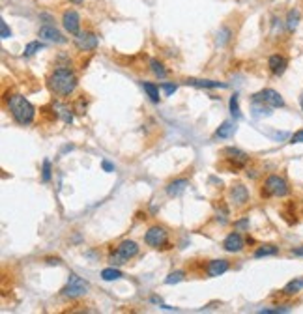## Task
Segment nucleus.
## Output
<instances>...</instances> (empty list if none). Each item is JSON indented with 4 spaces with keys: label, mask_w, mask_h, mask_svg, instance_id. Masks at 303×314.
I'll return each instance as SVG.
<instances>
[{
    "label": "nucleus",
    "mask_w": 303,
    "mask_h": 314,
    "mask_svg": "<svg viewBox=\"0 0 303 314\" xmlns=\"http://www.w3.org/2000/svg\"><path fill=\"white\" fill-rule=\"evenodd\" d=\"M183 278H185L183 272H172L169 273V277L165 278V284H176V282H182Z\"/></svg>",
    "instance_id": "nucleus-28"
},
{
    "label": "nucleus",
    "mask_w": 303,
    "mask_h": 314,
    "mask_svg": "<svg viewBox=\"0 0 303 314\" xmlns=\"http://www.w3.org/2000/svg\"><path fill=\"white\" fill-rule=\"evenodd\" d=\"M301 290H303V277H299V278L290 280L288 284L282 288V294H284V296H294V294L301 292Z\"/></svg>",
    "instance_id": "nucleus-22"
},
{
    "label": "nucleus",
    "mask_w": 303,
    "mask_h": 314,
    "mask_svg": "<svg viewBox=\"0 0 303 314\" xmlns=\"http://www.w3.org/2000/svg\"><path fill=\"white\" fill-rule=\"evenodd\" d=\"M232 40V30L228 28V26H221L217 30V38H215V43H217V47H225L226 43Z\"/></svg>",
    "instance_id": "nucleus-20"
},
{
    "label": "nucleus",
    "mask_w": 303,
    "mask_h": 314,
    "mask_svg": "<svg viewBox=\"0 0 303 314\" xmlns=\"http://www.w3.org/2000/svg\"><path fill=\"white\" fill-rule=\"evenodd\" d=\"M70 2H73V4H83V0H70Z\"/></svg>",
    "instance_id": "nucleus-40"
},
{
    "label": "nucleus",
    "mask_w": 303,
    "mask_h": 314,
    "mask_svg": "<svg viewBox=\"0 0 303 314\" xmlns=\"http://www.w3.org/2000/svg\"><path fill=\"white\" fill-rule=\"evenodd\" d=\"M251 101H258V103H264V105H269L271 108H281L284 107V100L282 96L273 88H264L260 92H256L251 98Z\"/></svg>",
    "instance_id": "nucleus-7"
},
{
    "label": "nucleus",
    "mask_w": 303,
    "mask_h": 314,
    "mask_svg": "<svg viewBox=\"0 0 303 314\" xmlns=\"http://www.w3.org/2000/svg\"><path fill=\"white\" fill-rule=\"evenodd\" d=\"M38 36L42 38V40H47L51 43H58V45H62V43L68 42V38L62 36V32L57 30L53 24H43L42 28L38 30Z\"/></svg>",
    "instance_id": "nucleus-11"
},
{
    "label": "nucleus",
    "mask_w": 303,
    "mask_h": 314,
    "mask_svg": "<svg viewBox=\"0 0 303 314\" xmlns=\"http://www.w3.org/2000/svg\"><path fill=\"white\" fill-rule=\"evenodd\" d=\"M288 307H277V308H262L260 314H282V312H288Z\"/></svg>",
    "instance_id": "nucleus-32"
},
{
    "label": "nucleus",
    "mask_w": 303,
    "mask_h": 314,
    "mask_svg": "<svg viewBox=\"0 0 303 314\" xmlns=\"http://www.w3.org/2000/svg\"><path fill=\"white\" fill-rule=\"evenodd\" d=\"M286 66H288V60L282 56V54H271L268 60V68L273 75H282V73L286 72Z\"/></svg>",
    "instance_id": "nucleus-14"
},
{
    "label": "nucleus",
    "mask_w": 303,
    "mask_h": 314,
    "mask_svg": "<svg viewBox=\"0 0 303 314\" xmlns=\"http://www.w3.org/2000/svg\"><path fill=\"white\" fill-rule=\"evenodd\" d=\"M290 142H292V144H301L303 142V129H299L297 133H294V135H292Z\"/></svg>",
    "instance_id": "nucleus-35"
},
{
    "label": "nucleus",
    "mask_w": 303,
    "mask_h": 314,
    "mask_svg": "<svg viewBox=\"0 0 303 314\" xmlns=\"http://www.w3.org/2000/svg\"><path fill=\"white\" fill-rule=\"evenodd\" d=\"M299 101H301V108H303V94H301V100H299Z\"/></svg>",
    "instance_id": "nucleus-41"
},
{
    "label": "nucleus",
    "mask_w": 303,
    "mask_h": 314,
    "mask_svg": "<svg viewBox=\"0 0 303 314\" xmlns=\"http://www.w3.org/2000/svg\"><path fill=\"white\" fill-rule=\"evenodd\" d=\"M139 254V245L135 242H131V240H126V242H122L118 247H116V250H114L113 254H111V258H109V262L113 266H120V264H126V262H129L131 258H135Z\"/></svg>",
    "instance_id": "nucleus-4"
},
{
    "label": "nucleus",
    "mask_w": 303,
    "mask_h": 314,
    "mask_svg": "<svg viewBox=\"0 0 303 314\" xmlns=\"http://www.w3.org/2000/svg\"><path fill=\"white\" fill-rule=\"evenodd\" d=\"M101 166H103V170H105V172H113L114 170V164L109 163V161H103V163H101Z\"/></svg>",
    "instance_id": "nucleus-37"
},
{
    "label": "nucleus",
    "mask_w": 303,
    "mask_h": 314,
    "mask_svg": "<svg viewBox=\"0 0 303 314\" xmlns=\"http://www.w3.org/2000/svg\"><path fill=\"white\" fill-rule=\"evenodd\" d=\"M161 88H163V92L167 94V96H172V94L176 92L178 86H176V84H169V82H163Z\"/></svg>",
    "instance_id": "nucleus-34"
},
{
    "label": "nucleus",
    "mask_w": 303,
    "mask_h": 314,
    "mask_svg": "<svg viewBox=\"0 0 303 314\" xmlns=\"http://www.w3.org/2000/svg\"><path fill=\"white\" fill-rule=\"evenodd\" d=\"M62 26L71 36H77L79 32H81V17H79V14L75 10H66V12H64Z\"/></svg>",
    "instance_id": "nucleus-10"
},
{
    "label": "nucleus",
    "mask_w": 303,
    "mask_h": 314,
    "mask_svg": "<svg viewBox=\"0 0 303 314\" xmlns=\"http://www.w3.org/2000/svg\"><path fill=\"white\" fill-rule=\"evenodd\" d=\"M75 42V47L79 50H85V52H90V50H96L99 45L98 36L92 32V30H85V32H79L77 36L73 38Z\"/></svg>",
    "instance_id": "nucleus-9"
},
{
    "label": "nucleus",
    "mask_w": 303,
    "mask_h": 314,
    "mask_svg": "<svg viewBox=\"0 0 303 314\" xmlns=\"http://www.w3.org/2000/svg\"><path fill=\"white\" fill-rule=\"evenodd\" d=\"M234 133H236V124L230 120H226L219 126V129L215 131V136H217V138H230Z\"/></svg>",
    "instance_id": "nucleus-18"
},
{
    "label": "nucleus",
    "mask_w": 303,
    "mask_h": 314,
    "mask_svg": "<svg viewBox=\"0 0 303 314\" xmlns=\"http://www.w3.org/2000/svg\"><path fill=\"white\" fill-rule=\"evenodd\" d=\"M279 252V247L275 245H260L258 249L254 250V258H264V256H273Z\"/></svg>",
    "instance_id": "nucleus-24"
},
{
    "label": "nucleus",
    "mask_w": 303,
    "mask_h": 314,
    "mask_svg": "<svg viewBox=\"0 0 303 314\" xmlns=\"http://www.w3.org/2000/svg\"><path fill=\"white\" fill-rule=\"evenodd\" d=\"M141 86L150 100L154 101V103H159V100H161V98H159V88H157L154 82H141Z\"/></svg>",
    "instance_id": "nucleus-23"
},
{
    "label": "nucleus",
    "mask_w": 303,
    "mask_h": 314,
    "mask_svg": "<svg viewBox=\"0 0 303 314\" xmlns=\"http://www.w3.org/2000/svg\"><path fill=\"white\" fill-rule=\"evenodd\" d=\"M47 84H49V90L57 96H71L77 88V75L71 72L70 66H62V68H57L55 72L51 73L49 78H47Z\"/></svg>",
    "instance_id": "nucleus-1"
},
{
    "label": "nucleus",
    "mask_w": 303,
    "mask_h": 314,
    "mask_svg": "<svg viewBox=\"0 0 303 314\" xmlns=\"http://www.w3.org/2000/svg\"><path fill=\"white\" fill-rule=\"evenodd\" d=\"M51 176H53V174H51V161H49V159H45V161H43L42 180L45 182V184H47V182H51Z\"/></svg>",
    "instance_id": "nucleus-31"
},
{
    "label": "nucleus",
    "mask_w": 303,
    "mask_h": 314,
    "mask_svg": "<svg viewBox=\"0 0 303 314\" xmlns=\"http://www.w3.org/2000/svg\"><path fill=\"white\" fill-rule=\"evenodd\" d=\"M243 238H241L240 232H230V234L225 238V242H223V249L226 252H240L243 250Z\"/></svg>",
    "instance_id": "nucleus-12"
},
{
    "label": "nucleus",
    "mask_w": 303,
    "mask_h": 314,
    "mask_svg": "<svg viewBox=\"0 0 303 314\" xmlns=\"http://www.w3.org/2000/svg\"><path fill=\"white\" fill-rule=\"evenodd\" d=\"M55 112H58L57 116L62 118L64 124H71L73 122V114H71V110L66 105H55Z\"/></svg>",
    "instance_id": "nucleus-26"
},
{
    "label": "nucleus",
    "mask_w": 303,
    "mask_h": 314,
    "mask_svg": "<svg viewBox=\"0 0 303 314\" xmlns=\"http://www.w3.org/2000/svg\"><path fill=\"white\" fill-rule=\"evenodd\" d=\"M230 112H232V116L236 118V120H240V118H241L240 103H238V96H236V94H234L232 98H230Z\"/></svg>",
    "instance_id": "nucleus-29"
},
{
    "label": "nucleus",
    "mask_w": 303,
    "mask_h": 314,
    "mask_svg": "<svg viewBox=\"0 0 303 314\" xmlns=\"http://www.w3.org/2000/svg\"><path fill=\"white\" fill-rule=\"evenodd\" d=\"M144 242L154 249H167L169 247V232L163 226H157V224L150 226L148 232L144 234Z\"/></svg>",
    "instance_id": "nucleus-6"
},
{
    "label": "nucleus",
    "mask_w": 303,
    "mask_h": 314,
    "mask_svg": "<svg viewBox=\"0 0 303 314\" xmlns=\"http://www.w3.org/2000/svg\"><path fill=\"white\" fill-rule=\"evenodd\" d=\"M292 254H294V256H303V247H299V249H292Z\"/></svg>",
    "instance_id": "nucleus-39"
},
{
    "label": "nucleus",
    "mask_w": 303,
    "mask_h": 314,
    "mask_svg": "<svg viewBox=\"0 0 303 314\" xmlns=\"http://www.w3.org/2000/svg\"><path fill=\"white\" fill-rule=\"evenodd\" d=\"M0 36H2V40H8V38L12 36V30L8 28L6 21H0Z\"/></svg>",
    "instance_id": "nucleus-33"
},
{
    "label": "nucleus",
    "mask_w": 303,
    "mask_h": 314,
    "mask_svg": "<svg viewBox=\"0 0 303 314\" xmlns=\"http://www.w3.org/2000/svg\"><path fill=\"white\" fill-rule=\"evenodd\" d=\"M299 24V12L297 10H290L288 15H286V30L288 32H294Z\"/></svg>",
    "instance_id": "nucleus-25"
},
{
    "label": "nucleus",
    "mask_w": 303,
    "mask_h": 314,
    "mask_svg": "<svg viewBox=\"0 0 303 314\" xmlns=\"http://www.w3.org/2000/svg\"><path fill=\"white\" fill-rule=\"evenodd\" d=\"M6 105H8V110H10L12 118H14L19 126H30V124L34 122L36 108L25 96H21V94H12V96H8Z\"/></svg>",
    "instance_id": "nucleus-2"
},
{
    "label": "nucleus",
    "mask_w": 303,
    "mask_h": 314,
    "mask_svg": "<svg viewBox=\"0 0 303 314\" xmlns=\"http://www.w3.org/2000/svg\"><path fill=\"white\" fill-rule=\"evenodd\" d=\"M251 112H253L254 118L271 116V107H269V105H264V103H258V101H253V105H251Z\"/></svg>",
    "instance_id": "nucleus-21"
},
{
    "label": "nucleus",
    "mask_w": 303,
    "mask_h": 314,
    "mask_svg": "<svg viewBox=\"0 0 303 314\" xmlns=\"http://www.w3.org/2000/svg\"><path fill=\"white\" fill-rule=\"evenodd\" d=\"M150 72L154 73L157 78H167V75H169V72L165 70V66H163V62H159L157 58H150Z\"/></svg>",
    "instance_id": "nucleus-19"
},
{
    "label": "nucleus",
    "mask_w": 303,
    "mask_h": 314,
    "mask_svg": "<svg viewBox=\"0 0 303 314\" xmlns=\"http://www.w3.org/2000/svg\"><path fill=\"white\" fill-rule=\"evenodd\" d=\"M228 196H230V200H232L236 206H243V204H247V200H249V191H247L245 186L234 184L230 187V191H228Z\"/></svg>",
    "instance_id": "nucleus-13"
},
{
    "label": "nucleus",
    "mask_w": 303,
    "mask_h": 314,
    "mask_svg": "<svg viewBox=\"0 0 303 314\" xmlns=\"http://www.w3.org/2000/svg\"><path fill=\"white\" fill-rule=\"evenodd\" d=\"M290 193V187L286 184V180L277 176V174H271L266 178L264 186H262V194L266 196H277V198H282Z\"/></svg>",
    "instance_id": "nucleus-5"
},
{
    "label": "nucleus",
    "mask_w": 303,
    "mask_h": 314,
    "mask_svg": "<svg viewBox=\"0 0 303 314\" xmlns=\"http://www.w3.org/2000/svg\"><path fill=\"white\" fill-rule=\"evenodd\" d=\"M221 156H223V159H225L230 166H234V168H243V166L249 163V156H247L245 152L240 150V148H234V146L223 148V150H221Z\"/></svg>",
    "instance_id": "nucleus-8"
},
{
    "label": "nucleus",
    "mask_w": 303,
    "mask_h": 314,
    "mask_svg": "<svg viewBox=\"0 0 303 314\" xmlns=\"http://www.w3.org/2000/svg\"><path fill=\"white\" fill-rule=\"evenodd\" d=\"M88 290H90V284L85 278H81L77 273H70L68 282L62 288V296L68 300H77V298H83L85 294H88Z\"/></svg>",
    "instance_id": "nucleus-3"
},
{
    "label": "nucleus",
    "mask_w": 303,
    "mask_h": 314,
    "mask_svg": "<svg viewBox=\"0 0 303 314\" xmlns=\"http://www.w3.org/2000/svg\"><path fill=\"white\" fill-rule=\"evenodd\" d=\"M124 277V273L120 270H114V268H105L103 272H101V278L103 280H116V278H122Z\"/></svg>",
    "instance_id": "nucleus-27"
},
{
    "label": "nucleus",
    "mask_w": 303,
    "mask_h": 314,
    "mask_svg": "<svg viewBox=\"0 0 303 314\" xmlns=\"http://www.w3.org/2000/svg\"><path fill=\"white\" fill-rule=\"evenodd\" d=\"M228 268H230V264H228V260H223V258H219V260H212L210 264H208V275L210 277H221L223 273L228 272Z\"/></svg>",
    "instance_id": "nucleus-15"
},
{
    "label": "nucleus",
    "mask_w": 303,
    "mask_h": 314,
    "mask_svg": "<svg viewBox=\"0 0 303 314\" xmlns=\"http://www.w3.org/2000/svg\"><path fill=\"white\" fill-rule=\"evenodd\" d=\"M43 45L40 42H30L27 47H25V56H32V54H36L38 50H42Z\"/></svg>",
    "instance_id": "nucleus-30"
},
{
    "label": "nucleus",
    "mask_w": 303,
    "mask_h": 314,
    "mask_svg": "<svg viewBox=\"0 0 303 314\" xmlns=\"http://www.w3.org/2000/svg\"><path fill=\"white\" fill-rule=\"evenodd\" d=\"M187 187H189V180L178 178V180H172L169 186L165 187V191H167L169 196H180Z\"/></svg>",
    "instance_id": "nucleus-16"
},
{
    "label": "nucleus",
    "mask_w": 303,
    "mask_h": 314,
    "mask_svg": "<svg viewBox=\"0 0 303 314\" xmlns=\"http://www.w3.org/2000/svg\"><path fill=\"white\" fill-rule=\"evenodd\" d=\"M187 86H195V88H226L225 82H217V80H204V78H187L185 80Z\"/></svg>",
    "instance_id": "nucleus-17"
},
{
    "label": "nucleus",
    "mask_w": 303,
    "mask_h": 314,
    "mask_svg": "<svg viewBox=\"0 0 303 314\" xmlns=\"http://www.w3.org/2000/svg\"><path fill=\"white\" fill-rule=\"evenodd\" d=\"M247 226H249V219H247V217H245V219H241V221L234 222V228H236V230H245Z\"/></svg>",
    "instance_id": "nucleus-36"
},
{
    "label": "nucleus",
    "mask_w": 303,
    "mask_h": 314,
    "mask_svg": "<svg viewBox=\"0 0 303 314\" xmlns=\"http://www.w3.org/2000/svg\"><path fill=\"white\" fill-rule=\"evenodd\" d=\"M275 138V140H284L286 136H288V133H275V135H271Z\"/></svg>",
    "instance_id": "nucleus-38"
}]
</instances>
